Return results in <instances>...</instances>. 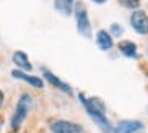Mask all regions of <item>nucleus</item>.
<instances>
[{
	"mask_svg": "<svg viewBox=\"0 0 148 133\" xmlns=\"http://www.w3.org/2000/svg\"><path fill=\"white\" fill-rule=\"evenodd\" d=\"M81 98V103L84 104L85 111L90 117L93 119V122L100 127L105 133H116V127L108 120L106 114H105V106L97 100V98H85L84 95H79Z\"/></svg>",
	"mask_w": 148,
	"mask_h": 133,
	"instance_id": "1",
	"label": "nucleus"
},
{
	"mask_svg": "<svg viewBox=\"0 0 148 133\" xmlns=\"http://www.w3.org/2000/svg\"><path fill=\"white\" fill-rule=\"evenodd\" d=\"M31 107H32V96L29 93H23L18 100L16 109L11 115V132H18L21 128L23 122L26 120L27 114H29Z\"/></svg>",
	"mask_w": 148,
	"mask_h": 133,
	"instance_id": "2",
	"label": "nucleus"
},
{
	"mask_svg": "<svg viewBox=\"0 0 148 133\" xmlns=\"http://www.w3.org/2000/svg\"><path fill=\"white\" fill-rule=\"evenodd\" d=\"M74 15H76V24H77V31L81 32V35H84V37H90V35H92L90 19H89V15H87V10H85V7L81 3V2L76 3Z\"/></svg>",
	"mask_w": 148,
	"mask_h": 133,
	"instance_id": "3",
	"label": "nucleus"
},
{
	"mask_svg": "<svg viewBox=\"0 0 148 133\" xmlns=\"http://www.w3.org/2000/svg\"><path fill=\"white\" fill-rule=\"evenodd\" d=\"M52 133H85L84 127L69 120H56L50 125Z\"/></svg>",
	"mask_w": 148,
	"mask_h": 133,
	"instance_id": "4",
	"label": "nucleus"
},
{
	"mask_svg": "<svg viewBox=\"0 0 148 133\" xmlns=\"http://www.w3.org/2000/svg\"><path fill=\"white\" fill-rule=\"evenodd\" d=\"M130 24L138 34H148V16L145 11L142 10H135L130 15Z\"/></svg>",
	"mask_w": 148,
	"mask_h": 133,
	"instance_id": "5",
	"label": "nucleus"
},
{
	"mask_svg": "<svg viewBox=\"0 0 148 133\" xmlns=\"http://www.w3.org/2000/svg\"><path fill=\"white\" fill-rule=\"evenodd\" d=\"M42 74H44V77L47 79L50 83H52L53 87H56L58 90H61V92H64L66 95H73V88H71L68 83H64L63 80H60L58 77H56L55 74H53L52 71H48L47 67H42Z\"/></svg>",
	"mask_w": 148,
	"mask_h": 133,
	"instance_id": "6",
	"label": "nucleus"
},
{
	"mask_svg": "<svg viewBox=\"0 0 148 133\" xmlns=\"http://www.w3.org/2000/svg\"><path fill=\"white\" fill-rule=\"evenodd\" d=\"M11 75L15 79H19V80H24L26 83H29L31 87H34V88H44V80L39 77H36V75H29L26 74V72H23V71H11Z\"/></svg>",
	"mask_w": 148,
	"mask_h": 133,
	"instance_id": "7",
	"label": "nucleus"
},
{
	"mask_svg": "<svg viewBox=\"0 0 148 133\" xmlns=\"http://www.w3.org/2000/svg\"><path fill=\"white\" fill-rule=\"evenodd\" d=\"M142 128L143 125L138 120H121L116 125V133H137Z\"/></svg>",
	"mask_w": 148,
	"mask_h": 133,
	"instance_id": "8",
	"label": "nucleus"
},
{
	"mask_svg": "<svg viewBox=\"0 0 148 133\" xmlns=\"http://www.w3.org/2000/svg\"><path fill=\"white\" fill-rule=\"evenodd\" d=\"M13 63L23 71H27V72L32 71V64L29 63V58H27L26 53H23V52H15L13 53Z\"/></svg>",
	"mask_w": 148,
	"mask_h": 133,
	"instance_id": "9",
	"label": "nucleus"
},
{
	"mask_svg": "<svg viewBox=\"0 0 148 133\" xmlns=\"http://www.w3.org/2000/svg\"><path fill=\"white\" fill-rule=\"evenodd\" d=\"M97 43H98V47H100L103 52H108V50L113 47L111 34L106 32V31H98V32H97Z\"/></svg>",
	"mask_w": 148,
	"mask_h": 133,
	"instance_id": "10",
	"label": "nucleus"
},
{
	"mask_svg": "<svg viewBox=\"0 0 148 133\" xmlns=\"http://www.w3.org/2000/svg\"><path fill=\"white\" fill-rule=\"evenodd\" d=\"M119 52L127 58H137V45L130 40H124L119 43Z\"/></svg>",
	"mask_w": 148,
	"mask_h": 133,
	"instance_id": "11",
	"label": "nucleus"
},
{
	"mask_svg": "<svg viewBox=\"0 0 148 133\" xmlns=\"http://www.w3.org/2000/svg\"><path fill=\"white\" fill-rule=\"evenodd\" d=\"M55 8L60 13L69 16L74 10V0H55Z\"/></svg>",
	"mask_w": 148,
	"mask_h": 133,
	"instance_id": "12",
	"label": "nucleus"
},
{
	"mask_svg": "<svg viewBox=\"0 0 148 133\" xmlns=\"http://www.w3.org/2000/svg\"><path fill=\"white\" fill-rule=\"evenodd\" d=\"M119 3L124 5L127 8H137L138 7V0H119Z\"/></svg>",
	"mask_w": 148,
	"mask_h": 133,
	"instance_id": "13",
	"label": "nucleus"
},
{
	"mask_svg": "<svg viewBox=\"0 0 148 133\" xmlns=\"http://www.w3.org/2000/svg\"><path fill=\"white\" fill-rule=\"evenodd\" d=\"M122 34V27L119 24H113L111 26V35H121Z\"/></svg>",
	"mask_w": 148,
	"mask_h": 133,
	"instance_id": "14",
	"label": "nucleus"
},
{
	"mask_svg": "<svg viewBox=\"0 0 148 133\" xmlns=\"http://www.w3.org/2000/svg\"><path fill=\"white\" fill-rule=\"evenodd\" d=\"M3 92H2V90H0V107H2V104H3Z\"/></svg>",
	"mask_w": 148,
	"mask_h": 133,
	"instance_id": "15",
	"label": "nucleus"
},
{
	"mask_svg": "<svg viewBox=\"0 0 148 133\" xmlns=\"http://www.w3.org/2000/svg\"><path fill=\"white\" fill-rule=\"evenodd\" d=\"M93 2H95V3H105L106 0H93Z\"/></svg>",
	"mask_w": 148,
	"mask_h": 133,
	"instance_id": "16",
	"label": "nucleus"
},
{
	"mask_svg": "<svg viewBox=\"0 0 148 133\" xmlns=\"http://www.w3.org/2000/svg\"><path fill=\"white\" fill-rule=\"evenodd\" d=\"M0 125H2V124H0Z\"/></svg>",
	"mask_w": 148,
	"mask_h": 133,
	"instance_id": "17",
	"label": "nucleus"
}]
</instances>
